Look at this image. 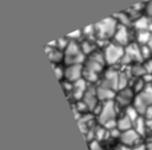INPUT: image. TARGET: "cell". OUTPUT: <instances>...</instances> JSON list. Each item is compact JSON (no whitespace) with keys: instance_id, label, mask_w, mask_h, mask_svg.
Returning a JSON list of instances; mask_svg holds the SVG:
<instances>
[{"instance_id":"e575fe53","label":"cell","mask_w":152,"mask_h":150,"mask_svg":"<svg viewBox=\"0 0 152 150\" xmlns=\"http://www.w3.org/2000/svg\"><path fill=\"white\" fill-rule=\"evenodd\" d=\"M147 45H148V48H150V49H151V51H152V37H151V39H150V42H148V44H147Z\"/></svg>"},{"instance_id":"f1b7e54d","label":"cell","mask_w":152,"mask_h":150,"mask_svg":"<svg viewBox=\"0 0 152 150\" xmlns=\"http://www.w3.org/2000/svg\"><path fill=\"white\" fill-rule=\"evenodd\" d=\"M145 11H146V15H147L148 18H152V0H150V1L146 4Z\"/></svg>"},{"instance_id":"e0dca14e","label":"cell","mask_w":152,"mask_h":150,"mask_svg":"<svg viewBox=\"0 0 152 150\" xmlns=\"http://www.w3.org/2000/svg\"><path fill=\"white\" fill-rule=\"evenodd\" d=\"M46 51L48 55L51 60V62L53 63H58L61 61H64V51L59 50L57 48H51V46H46Z\"/></svg>"},{"instance_id":"7402d4cb","label":"cell","mask_w":152,"mask_h":150,"mask_svg":"<svg viewBox=\"0 0 152 150\" xmlns=\"http://www.w3.org/2000/svg\"><path fill=\"white\" fill-rule=\"evenodd\" d=\"M97 77H99L97 73H95V71H93V70H90V69H88L83 65V76H82V79H84L89 83H93L97 80Z\"/></svg>"},{"instance_id":"836d02e7","label":"cell","mask_w":152,"mask_h":150,"mask_svg":"<svg viewBox=\"0 0 152 150\" xmlns=\"http://www.w3.org/2000/svg\"><path fill=\"white\" fill-rule=\"evenodd\" d=\"M147 127L152 130V119H147Z\"/></svg>"},{"instance_id":"6da1fadb","label":"cell","mask_w":152,"mask_h":150,"mask_svg":"<svg viewBox=\"0 0 152 150\" xmlns=\"http://www.w3.org/2000/svg\"><path fill=\"white\" fill-rule=\"evenodd\" d=\"M118 26H119V23L114 17H109V18H106V19L96 23L94 25L96 40L104 42V40L112 39L115 35Z\"/></svg>"},{"instance_id":"8fae6325","label":"cell","mask_w":152,"mask_h":150,"mask_svg":"<svg viewBox=\"0 0 152 150\" xmlns=\"http://www.w3.org/2000/svg\"><path fill=\"white\" fill-rule=\"evenodd\" d=\"M82 101L86 104V106L88 107V110H95L96 105H97V94H96V88L94 86H89L82 98Z\"/></svg>"},{"instance_id":"f546056e","label":"cell","mask_w":152,"mask_h":150,"mask_svg":"<svg viewBox=\"0 0 152 150\" xmlns=\"http://www.w3.org/2000/svg\"><path fill=\"white\" fill-rule=\"evenodd\" d=\"M55 73H56V75H57V77L61 80L62 77H64V69H61L59 67H56L55 65Z\"/></svg>"},{"instance_id":"ac0fdd59","label":"cell","mask_w":152,"mask_h":150,"mask_svg":"<svg viewBox=\"0 0 152 150\" xmlns=\"http://www.w3.org/2000/svg\"><path fill=\"white\" fill-rule=\"evenodd\" d=\"M150 26H151V21H150V18L147 15L142 17H138L134 21V27L138 30V31H144V30H150Z\"/></svg>"},{"instance_id":"4316f807","label":"cell","mask_w":152,"mask_h":150,"mask_svg":"<svg viewBox=\"0 0 152 150\" xmlns=\"http://www.w3.org/2000/svg\"><path fill=\"white\" fill-rule=\"evenodd\" d=\"M142 64H144V68H145L146 74H151L152 75V58L146 60L145 63H142Z\"/></svg>"},{"instance_id":"9a60e30c","label":"cell","mask_w":152,"mask_h":150,"mask_svg":"<svg viewBox=\"0 0 152 150\" xmlns=\"http://www.w3.org/2000/svg\"><path fill=\"white\" fill-rule=\"evenodd\" d=\"M80 44H81V49L86 56H89L94 51H96V39L84 38V39H82V42Z\"/></svg>"},{"instance_id":"d4e9b609","label":"cell","mask_w":152,"mask_h":150,"mask_svg":"<svg viewBox=\"0 0 152 150\" xmlns=\"http://www.w3.org/2000/svg\"><path fill=\"white\" fill-rule=\"evenodd\" d=\"M66 37H68V39H69V40H75V42H78L80 39L84 38V35H83V31H82V30H78V31H75V32L69 33Z\"/></svg>"},{"instance_id":"9c48e42d","label":"cell","mask_w":152,"mask_h":150,"mask_svg":"<svg viewBox=\"0 0 152 150\" xmlns=\"http://www.w3.org/2000/svg\"><path fill=\"white\" fill-rule=\"evenodd\" d=\"M119 73L120 71H116L113 69L108 70L104 74V77L101 80V83L99 86H103V87L110 88L113 90L119 89Z\"/></svg>"},{"instance_id":"ba28073f","label":"cell","mask_w":152,"mask_h":150,"mask_svg":"<svg viewBox=\"0 0 152 150\" xmlns=\"http://www.w3.org/2000/svg\"><path fill=\"white\" fill-rule=\"evenodd\" d=\"M82 76H83V64H69L64 69V77L71 83L81 80Z\"/></svg>"},{"instance_id":"4fadbf2b","label":"cell","mask_w":152,"mask_h":150,"mask_svg":"<svg viewBox=\"0 0 152 150\" xmlns=\"http://www.w3.org/2000/svg\"><path fill=\"white\" fill-rule=\"evenodd\" d=\"M87 83L88 82L84 79H81V80H78V81H76V82L72 83L71 92H72V95H74V98L76 100H81L83 98L87 88L89 87V86H87Z\"/></svg>"},{"instance_id":"603a6c76","label":"cell","mask_w":152,"mask_h":150,"mask_svg":"<svg viewBox=\"0 0 152 150\" xmlns=\"http://www.w3.org/2000/svg\"><path fill=\"white\" fill-rule=\"evenodd\" d=\"M131 74L134 75V76H138V77H142V76L146 74L145 68H144V64L134 63V64L131 67Z\"/></svg>"},{"instance_id":"4dcf8cb0","label":"cell","mask_w":152,"mask_h":150,"mask_svg":"<svg viewBox=\"0 0 152 150\" xmlns=\"http://www.w3.org/2000/svg\"><path fill=\"white\" fill-rule=\"evenodd\" d=\"M145 115H146V119H152V105L147 108V111H146Z\"/></svg>"},{"instance_id":"7a4b0ae2","label":"cell","mask_w":152,"mask_h":150,"mask_svg":"<svg viewBox=\"0 0 152 150\" xmlns=\"http://www.w3.org/2000/svg\"><path fill=\"white\" fill-rule=\"evenodd\" d=\"M86 61V55L81 49V44L75 40H70L64 50V62L69 64H82Z\"/></svg>"},{"instance_id":"30bf717a","label":"cell","mask_w":152,"mask_h":150,"mask_svg":"<svg viewBox=\"0 0 152 150\" xmlns=\"http://www.w3.org/2000/svg\"><path fill=\"white\" fill-rule=\"evenodd\" d=\"M140 137L141 136L134 129H131V130L121 132L120 140H121V144H125V145H128V146H135L137 144H139Z\"/></svg>"},{"instance_id":"2e32d148","label":"cell","mask_w":152,"mask_h":150,"mask_svg":"<svg viewBox=\"0 0 152 150\" xmlns=\"http://www.w3.org/2000/svg\"><path fill=\"white\" fill-rule=\"evenodd\" d=\"M116 129L121 132L131 130V129H133V121L131 120V118L127 114H124L122 117H120L116 120Z\"/></svg>"},{"instance_id":"3957f363","label":"cell","mask_w":152,"mask_h":150,"mask_svg":"<svg viewBox=\"0 0 152 150\" xmlns=\"http://www.w3.org/2000/svg\"><path fill=\"white\" fill-rule=\"evenodd\" d=\"M104 61L107 64L113 65L119 62H121L124 55H125V48L116 44V43H108L103 49Z\"/></svg>"},{"instance_id":"83f0119b","label":"cell","mask_w":152,"mask_h":150,"mask_svg":"<svg viewBox=\"0 0 152 150\" xmlns=\"http://www.w3.org/2000/svg\"><path fill=\"white\" fill-rule=\"evenodd\" d=\"M89 146H90V150H103L102 146H101V144H100V142L97 139H93L90 142Z\"/></svg>"},{"instance_id":"d6a6232c","label":"cell","mask_w":152,"mask_h":150,"mask_svg":"<svg viewBox=\"0 0 152 150\" xmlns=\"http://www.w3.org/2000/svg\"><path fill=\"white\" fill-rule=\"evenodd\" d=\"M146 149L147 150H152V137L148 139V142L146 143Z\"/></svg>"},{"instance_id":"d6986e66","label":"cell","mask_w":152,"mask_h":150,"mask_svg":"<svg viewBox=\"0 0 152 150\" xmlns=\"http://www.w3.org/2000/svg\"><path fill=\"white\" fill-rule=\"evenodd\" d=\"M133 129L140 135V136H144L146 130L148 129L147 127V120H145L142 117H139L134 123H133Z\"/></svg>"},{"instance_id":"52a82bcc","label":"cell","mask_w":152,"mask_h":150,"mask_svg":"<svg viewBox=\"0 0 152 150\" xmlns=\"http://www.w3.org/2000/svg\"><path fill=\"white\" fill-rule=\"evenodd\" d=\"M113 42L126 48L127 45L131 44V33H129V27L125 26V25H120L118 26L115 35L113 37Z\"/></svg>"},{"instance_id":"ffe728a7","label":"cell","mask_w":152,"mask_h":150,"mask_svg":"<svg viewBox=\"0 0 152 150\" xmlns=\"http://www.w3.org/2000/svg\"><path fill=\"white\" fill-rule=\"evenodd\" d=\"M151 37H152V32L150 30H144V31L137 32V42L140 45H147Z\"/></svg>"},{"instance_id":"277c9868","label":"cell","mask_w":152,"mask_h":150,"mask_svg":"<svg viewBox=\"0 0 152 150\" xmlns=\"http://www.w3.org/2000/svg\"><path fill=\"white\" fill-rule=\"evenodd\" d=\"M152 105V90L148 88V86L146 85V88L140 92V93H137V95L134 96V100H133V106L138 110L139 113L141 114H145L147 108Z\"/></svg>"},{"instance_id":"d590c367","label":"cell","mask_w":152,"mask_h":150,"mask_svg":"<svg viewBox=\"0 0 152 150\" xmlns=\"http://www.w3.org/2000/svg\"><path fill=\"white\" fill-rule=\"evenodd\" d=\"M142 1H145V2H146V4H147V2H148V1H150V0H142Z\"/></svg>"},{"instance_id":"44dd1931","label":"cell","mask_w":152,"mask_h":150,"mask_svg":"<svg viewBox=\"0 0 152 150\" xmlns=\"http://www.w3.org/2000/svg\"><path fill=\"white\" fill-rule=\"evenodd\" d=\"M113 17L118 20V23H119L120 25H125V26H128V27H129V25L132 24V17L128 15L127 13H122V12H120V13L113 15Z\"/></svg>"},{"instance_id":"8992f818","label":"cell","mask_w":152,"mask_h":150,"mask_svg":"<svg viewBox=\"0 0 152 150\" xmlns=\"http://www.w3.org/2000/svg\"><path fill=\"white\" fill-rule=\"evenodd\" d=\"M115 102L112 101H106L103 102V105L101 106L100 111H99V123L103 126L104 124H107L108 121L115 120Z\"/></svg>"},{"instance_id":"1f68e13d","label":"cell","mask_w":152,"mask_h":150,"mask_svg":"<svg viewBox=\"0 0 152 150\" xmlns=\"http://www.w3.org/2000/svg\"><path fill=\"white\" fill-rule=\"evenodd\" d=\"M116 150H133V149H131V146H128V145L121 144V145H119V146L116 148Z\"/></svg>"},{"instance_id":"5bb4252c","label":"cell","mask_w":152,"mask_h":150,"mask_svg":"<svg viewBox=\"0 0 152 150\" xmlns=\"http://www.w3.org/2000/svg\"><path fill=\"white\" fill-rule=\"evenodd\" d=\"M115 90L110 89V88H107V87H103V86H97L96 87V94H97V99L99 101H112L116 94L114 93Z\"/></svg>"},{"instance_id":"484cf974","label":"cell","mask_w":152,"mask_h":150,"mask_svg":"<svg viewBox=\"0 0 152 150\" xmlns=\"http://www.w3.org/2000/svg\"><path fill=\"white\" fill-rule=\"evenodd\" d=\"M127 83H128L127 74L120 71V73H119V90L122 89V88H126V87H127Z\"/></svg>"},{"instance_id":"5b68a950","label":"cell","mask_w":152,"mask_h":150,"mask_svg":"<svg viewBox=\"0 0 152 150\" xmlns=\"http://www.w3.org/2000/svg\"><path fill=\"white\" fill-rule=\"evenodd\" d=\"M142 55H141V46L137 43H131L125 48V55L121 60L122 64H131L132 62H141Z\"/></svg>"},{"instance_id":"7c38bea8","label":"cell","mask_w":152,"mask_h":150,"mask_svg":"<svg viewBox=\"0 0 152 150\" xmlns=\"http://www.w3.org/2000/svg\"><path fill=\"white\" fill-rule=\"evenodd\" d=\"M133 95H134V90L132 88L126 87V88H122V89L119 90V93L116 94L115 99H116V102L119 105L127 106V105H129L132 102V100H134Z\"/></svg>"},{"instance_id":"cb8c5ba5","label":"cell","mask_w":152,"mask_h":150,"mask_svg":"<svg viewBox=\"0 0 152 150\" xmlns=\"http://www.w3.org/2000/svg\"><path fill=\"white\" fill-rule=\"evenodd\" d=\"M125 114H127L129 118H131V120L134 123L140 115H139V112H138V110L132 105V106H127V108H126V113Z\"/></svg>"}]
</instances>
